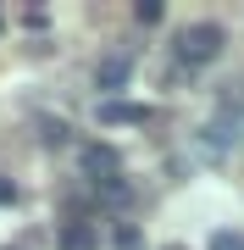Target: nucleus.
Here are the masks:
<instances>
[{"mask_svg":"<svg viewBox=\"0 0 244 250\" xmlns=\"http://www.w3.org/2000/svg\"><path fill=\"white\" fill-rule=\"evenodd\" d=\"M222 45H227V34H222V22H211V17L189 22L178 39H172V50H178V62H183V67H206V62H217Z\"/></svg>","mask_w":244,"mask_h":250,"instance_id":"obj_1","label":"nucleus"},{"mask_svg":"<svg viewBox=\"0 0 244 250\" xmlns=\"http://www.w3.org/2000/svg\"><path fill=\"white\" fill-rule=\"evenodd\" d=\"M78 167H83V178H89L94 189H106V184L122 178V156L111 150V145H100V139H89V145L78 150Z\"/></svg>","mask_w":244,"mask_h":250,"instance_id":"obj_2","label":"nucleus"},{"mask_svg":"<svg viewBox=\"0 0 244 250\" xmlns=\"http://www.w3.org/2000/svg\"><path fill=\"white\" fill-rule=\"evenodd\" d=\"M128 78H133V56H128V50H111V56L94 62V89H100V100H122Z\"/></svg>","mask_w":244,"mask_h":250,"instance_id":"obj_3","label":"nucleus"},{"mask_svg":"<svg viewBox=\"0 0 244 250\" xmlns=\"http://www.w3.org/2000/svg\"><path fill=\"white\" fill-rule=\"evenodd\" d=\"M150 106H139V100H100V128H145L150 123Z\"/></svg>","mask_w":244,"mask_h":250,"instance_id":"obj_4","label":"nucleus"},{"mask_svg":"<svg viewBox=\"0 0 244 250\" xmlns=\"http://www.w3.org/2000/svg\"><path fill=\"white\" fill-rule=\"evenodd\" d=\"M56 250H100V228L89 217H67L61 233H56Z\"/></svg>","mask_w":244,"mask_h":250,"instance_id":"obj_5","label":"nucleus"},{"mask_svg":"<svg viewBox=\"0 0 244 250\" xmlns=\"http://www.w3.org/2000/svg\"><path fill=\"white\" fill-rule=\"evenodd\" d=\"M111 245L117 250H145V233H139V223H117L111 228Z\"/></svg>","mask_w":244,"mask_h":250,"instance_id":"obj_6","label":"nucleus"},{"mask_svg":"<svg viewBox=\"0 0 244 250\" xmlns=\"http://www.w3.org/2000/svg\"><path fill=\"white\" fill-rule=\"evenodd\" d=\"M161 17H167V11H161V0H139V6H133V22H139V28H155Z\"/></svg>","mask_w":244,"mask_h":250,"instance_id":"obj_7","label":"nucleus"},{"mask_svg":"<svg viewBox=\"0 0 244 250\" xmlns=\"http://www.w3.org/2000/svg\"><path fill=\"white\" fill-rule=\"evenodd\" d=\"M211 250H244V233H233V228H217V233H211Z\"/></svg>","mask_w":244,"mask_h":250,"instance_id":"obj_8","label":"nucleus"},{"mask_svg":"<svg viewBox=\"0 0 244 250\" xmlns=\"http://www.w3.org/2000/svg\"><path fill=\"white\" fill-rule=\"evenodd\" d=\"M0 206H17V184L11 178H0Z\"/></svg>","mask_w":244,"mask_h":250,"instance_id":"obj_9","label":"nucleus"},{"mask_svg":"<svg viewBox=\"0 0 244 250\" xmlns=\"http://www.w3.org/2000/svg\"><path fill=\"white\" fill-rule=\"evenodd\" d=\"M161 250H189V245H161Z\"/></svg>","mask_w":244,"mask_h":250,"instance_id":"obj_10","label":"nucleus"}]
</instances>
